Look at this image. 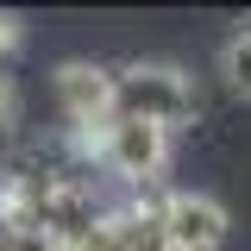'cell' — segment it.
<instances>
[{
  "mask_svg": "<svg viewBox=\"0 0 251 251\" xmlns=\"http://www.w3.org/2000/svg\"><path fill=\"white\" fill-rule=\"evenodd\" d=\"M113 94H120V113L126 120H145V126H163V132H176V126L195 120V82H188L176 63H126L120 75H113Z\"/></svg>",
  "mask_w": 251,
  "mask_h": 251,
  "instance_id": "6da1fadb",
  "label": "cell"
},
{
  "mask_svg": "<svg viewBox=\"0 0 251 251\" xmlns=\"http://www.w3.org/2000/svg\"><path fill=\"white\" fill-rule=\"evenodd\" d=\"M88 145H94V157H100V170L120 176L126 188H151L157 176L170 170V132H163V126H145V120H126V113H113Z\"/></svg>",
  "mask_w": 251,
  "mask_h": 251,
  "instance_id": "7a4b0ae2",
  "label": "cell"
},
{
  "mask_svg": "<svg viewBox=\"0 0 251 251\" xmlns=\"http://www.w3.org/2000/svg\"><path fill=\"white\" fill-rule=\"evenodd\" d=\"M151 232H157V251H220L232 232V214L201 188H176L151 207Z\"/></svg>",
  "mask_w": 251,
  "mask_h": 251,
  "instance_id": "3957f363",
  "label": "cell"
},
{
  "mask_svg": "<svg viewBox=\"0 0 251 251\" xmlns=\"http://www.w3.org/2000/svg\"><path fill=\"white\" fill-rule=\"evenodd\" d=\"M57 100H63V120L75 126L82 138H94L100 126L120 113V94H113V69H100V63H63L57 69Z\"/></svg>",
  "mask_w": 251,
  "mask_h": 251,
  "instance_id": "277c9868",
  "label": "cell"
},
{
  "mask_svg": "<svg viewBox=\"0 0 251 251\" xmlns=\"http://www.w3.org/2000/svg\"><path fill=\"white\" fill-rule=\"evenodd\" d=\"M220 69H226V82L251 100V25H239L226 44H220Z\"/></svg>",
  "mask_w": 251,
  "mask_h": 251,
  "instance_id": "5b68a950",
  "label": "cell"
},
{
  "mask_svg": "<svg viewBox=\"0 0 251 251\" xmlns=\"http://www.w3.org/2000/svg\"><path fill=\"white\" fill-rule=\"evenodd\" d=\"M19 126V82L6 75V63H0V138Z\"/></svg>",
  "mask_w": 251,
  "mask_h": 251,
  "instance_id": "8992f818",
  "label": "cell"
},
{
  "mask_svg": "<svg viewBox=\"0 0 251 251\" xmlns=\"http://www.w3.org/2000/svg\"><path fill=\"white\" fill-rule=\"evenodd\" d=\"M19 44H25V25H19V13H0V63L13 57Z\"/></svg>",
  "mask_w": 251,
  "mask_h": 251,
  "instance_id": "52a82bcc",
  "label": "cell"
}]
</instances>
